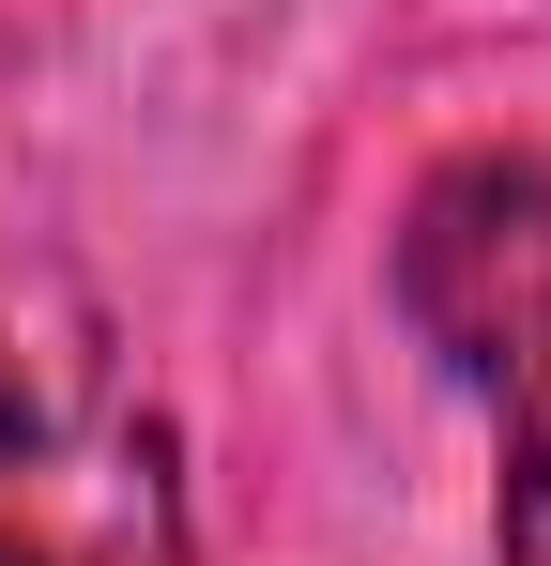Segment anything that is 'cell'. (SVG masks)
Here are the masks:
<instances>
[{
  "label": "cell",
  "mask_w": 551,
  "mask_h": 566,
  "mask_svg": "<svg viewBox=\"0 0 551 566\" xmlns=\"http://www.w3.org/2000/svg\"><path fill=\"white\" fill-rule=\"evenodd\" d=\"M0 566H62V552H46V536H31V521H15V505H0Z\"/></svg>",
  "instance_id": "cell-4"
},
{
  "label": "cell",
  "mask_w": 551,
  "mask_h": 566,
  "mask_svg": "<svg viewBox=\"0 0 551 566\" xmlns=\"http://www.w3.org/2000/svg\"><path fill=\"white\" fill-rule=\"evenodd\" d=\"M398 322L490 413L551 368V169L537 154H459V169L414 185V214H398Z\"/></svg>",
  "instance_id": "cell-1"
},
{
  "label": "cell",
  "mask_w": 551,
  "mask_h": 566,
  "mask_svg": "<svg viewBox=\"0 0 551 566\" xmlns=\"http://www.w3.org/2000/svg\"><path fill=\"white\" fill-rule=\"evenodd\" d=\"M77 474L92 490H15V474H0V505H15L62 566H199L184 521H169V490H154L138 460H77Z\"/></svg>",
  "instance_id": "cell-2"
},
{
  "label": "cell",
  "mask_w": 551,
  "mask_h": 566,
  "mask_svg": "<svg viewBox=\"0 0 551 566\" xmlns=\"http://www.w3.org/2000/svg\"><path fill=\"white\" fill-rule=\"evenodd\" d=\"M490 566H551V368L506 398V490H490Z\"/></svg>",
  "instance_id": "cell-3"
}]
</instances>
